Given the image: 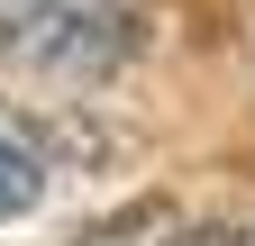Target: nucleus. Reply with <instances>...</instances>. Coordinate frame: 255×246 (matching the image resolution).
<instances>
[{
	"label": "nucleus",
	"instance_id": "4",
	"mask_svg": "<svg viewBox=\"0 0 255 246\" xmlns=\"http://www.w3.org/2000/svg\"><path fill=\"white\" fill-rule=\"evenodd\" d=\"M191 246H228V237H191Z\"/></svg>",
	"mask_w": 255,
	"mask_h": 246
},
{
	"label": "nucleus",
	"instance_id": "2",
	"mask_svg": "<svg viewBox=\"0 0 255 246\" xmlns=\"http://www.w3.org/2000/svg\"><path fill=\"white\" fill-rule=\"evenodd\" d=\"M37 201H46V146L27 119L0 110V219H27Z\"/></svg>",
	"mask_w": 255,
	"mask_h": 246
},
{
	"label": "nucleus",
	"instance_id": "1",
	"mask_svg": "<svg viewBox=\"0 0 255 246\" xmlns=\"http://www.w3.org/2000/svg\"><path fill=\"white\" fill-rule=\"evenodd\" d=\"M146 37L137 0H0V64L46 82H110Z\"/></svg>",
	"mask_w": 255,
	"mask_h": 246
},
{
	"label": "nucleus",
	"instance_id": "3",
	"mask_svg": "<svg viewBox=\"0 0 255 246\" xmlns=\"http://www.w3.org/2000/svg\"><path fill=\"white\" fill-rule=\"evenodd\" d=\"M73 246H191V228L173 219V210H119V219H101L91 237H73Z\"/></svg>",
	"mask_w": 255,
	"mask_h": 246
}]
</instances>
